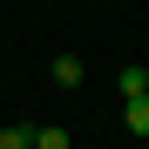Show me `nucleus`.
Instances as JSON below:
<instances>
[{"label":"nucleus","instance_id":"nucleus-1","mask_svg":"<svg viewBox=\"0 0 149 149\" xmlns=\"http://www.w3.org/2000/svg\"><path fill=\"white\" fill-rule=\"evenodd\" d=\"M122 129H129V136H149V95H129V102H122Z\"/></svg>","mask_w":149,"mask_h":149},{"label":"nucleus","instance_id":"nucleus-3","mask_svg":"<svg viewBox=\"0 0 149 149\" xmlns=\"http://www.w3.org/2000/svg\"><path fill=\"white\" fill-rule=\"evenodd\" d=\"M115 81H122V95H149V68H142V61H129Z\"/></svg>","mask_w":149,"mask_h":149},{"label":"nucleus","instance_id":"nucleus-2","mask_svg":"<svg viewBox=\"0 0 149 149\" xmlns=\"http://www.w3.org/2000/svg\"><path fill=\"white\" fill-rule=\"evenodd\" d=\"M81 74H88L81 54H54V81H61V88H81Z\"/></svg>","mask_w":149,"mask_h":149},{"label":"nucleus","instance_id":"nucleus-4","mask_svg":"<svg viewBox=\"0 0 149 149\" xmlns=\"http://www.w3.org/2000/svg\"><path fill=\"white\" fill-rule=\"evenodd\" d=\"M0 149H34V129L27 122H7V129H0Z\"/></svg>","mask_w":149,"mask_h":149},{"label":"nucleus","instance_id":"nucleus-5","mask_svg":"<svg viewBox=\"0 0 149 149\" xmlns=\"http://www.w3.org/2000/svg\"><path fill=\"white\" fill-rule=\"evenodd\" d=\"M34 149H74V142H68L61 122H47V129H34Z\"/></svg>","mask_w":149,"mask_h":149}]
</instances>
